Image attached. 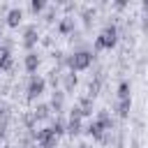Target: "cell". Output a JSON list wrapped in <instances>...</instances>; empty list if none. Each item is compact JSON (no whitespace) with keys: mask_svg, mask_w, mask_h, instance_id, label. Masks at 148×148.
I'll return each mask as SVG.
<instances>
[{"mask_svg":"<svg viewBox=\"0 0 148 148\" xmlns=\"http://www.w3.org/2000/svg\"><path fill=\"white\" fill-rule=\"evenodd\" d=\"M143 12H148V2H143Z\"/></svg>","mask_w":148,"mask_h":148,"instance_id":"19","label":"cell"},{"mask_svg":"<svg viewBox=\"0 0 148 148\" xmlns=\"http://www.w3.org/2000/svg\"><path fill=\"white\" fill-rule=\"evenodd\" d=\"M49 111H51V106H49V104H39V106L32 111V116H35L37 120H44V118H49Z\"/></svg>","mask_w":148,"mask_h":148,"instance_id":"10","label":"cell"},{"mask_svg":"<svg viewBox=\"0 0 148 148\" xmlns=\"http://www.w3.org/2000/svg\"><path fill=\"white\" fill-rule=\"evenodd\" d=\"M58 30H60V32H65V35H67V32H72V30H74V18H62V21H60V25H58Z\"/></svg>","mask_w":148,"mask_h":148,"instance_id":"15","label":"cell"},{"mask_svg":"<svg viewBox=\"0 0 148 148\" xmlns=\"http://www.w3.org/2000/svg\"><path fill=\"white\" fill-rule=\"evenodd\" d=\"M62 104H65V97H62V92H53V97H51V109L60 111V109H62Z\"/></svg>","mask_w":148,"mask_h":148,"instance_id":"12","label":"cell"},{"mask_svg":"<svg viewBox=\"0 0 148 148\" xmlns=\"http://www.w3.org/2000/svg\"><path fill=\"white\" fill-rule=\"evenodd\" d=\"M35 139H37L39 148H56V143H58V136H56V132H53L51 127L37 130V132H35Z\"/></svg>","mask_w":148,"mask_h":148,"instance_id":"3","label":"cell"},{"mask_svg":"<svg viewBox=\"0 0 148 148\" xmlns=\"http://www.w3.org/2000/svg\"><path fill=\"white\" fill-rule=\"evenodd\" d=\"M5 148H14V146H5Z\"/></svg>","mask_w":148,"mask_h":148,"instance_id":"20","label":"cell"},{"mask_svg":"<svg viewBox=\"0 0 148 148\" xmlns=\"http://www.w3.org/2000/svg\"><path fill=\"white\" fill-rule=\"evenodd\" d=\"M0 32H2V25H0Z\"/></svg>","mask_w":148,"mask_h":148,"instance_id":"21","label":"cell"},{"mask_svg":"<svg viewBox=\"0 0 148 148\" xmlns=\"http://www.w3.org/2000/svg\"><path fill=\"white\" fill-rule=\"evenodd\" d=\"M51 130L56 132V136H60L62 132H67V123H65V120H60V118H56V120H53V125H51Z\"/></svg>","mask_w":148,"mask_h":148,"instance_id":"14","label":"cell"},{"mask_svg":"<svg viewBox=\"0 0 148 148\" xmlns=\"http://www.w3.org/2000/svg\"><path fill=\"white\" fill-rule=\"evenodd\" d=\"M2 69H12V53L7 46H0V72Z\"/></svg>","mask_w":148,"mask_h":148,"instance_id":"6","label":"cell"},{"mask_svg":"<svg viewBox=\"0 0 148 148\" xmlns=\"http://www.w3.org/2000/svg\"><path fill=\"white\" fill-rule=\"evenodd\" d=\"M67 132H69V134H79V132H81V120H72V118H69Z\"/></svg>","mask_w":148,"mask_h":148,"instance_id":"17","label":"cell"},{"mask_svg":"<svg viewBox=\"0 0 148 148\" xmlns=\"http://www.w3.org/2000/svg\"><path fill=\"white\" fill-rule=\"evenodd\" d=\"M118 97H120V99H130V83H127V81H120V86H118Z\"/></svg>","mask_w":148,"mask_h":148,"instance_id":"16","label":"cell"},{"mask_svg":"<svg viewBox=\"0 0 148 148\" xmlns=\"http://www.w3.org/2000/svg\"><path fill=\"white\" fill-rule=\"evenodd\" d=\"M92 51H79V53H74L72 58H69V67H72V72H81V69H88L90 67V62H92Z\"/></svg>","mask_w":148,"mask_h":148,"instance_id":"2","label":"cell"},{"mask_svg":"<svg viewBox=\"0 0 148 148\" xmlns=\"http://www.w3.org/2000/svg\"><path fill=\"white\" fill-rule=\"evenodd\" d=\"M23 65H25V69H28V72H35V69L39 67V58H37V53H32V51H30V53L25 56Z\"/></svg>","mask_w":148,"mask_h":148,"instance_id":"8","label":"cell"},{"mask_svg":"<svg viewBox=\"0 0 148 148\" xmlns=\"http://www.w3.org/2000/svg\"><path fill=\"white\" fill-rule=\"evenodd\" d=\"M30 9H32V12H42V9H44V0H32V2H30Z\"/></svg>","mask_w":148,"mask_h":148,"instance_id":"18","label":"cell"},{"mask_svg":"<svg viewBox=\"0 0 148 148\" xmlns=\"http://www.w3.org/2000/svg\"><path fill=\"white\" fill-rule=\"evenodd\" d=\"M79 109L83 111V116L92 113V97H90V95H88V97H83V99H81V104H79Z\"/></svg>","mask_w":148,"mask_h":148,"instance_id":"13","label":"cell"},{"mask_svg":"<svg viewBox=\"0 0 148 148\" xmlns=\"http://www.w3.org/2000/svg\"><path fill=\"white\" fill-rule=\"evenodd\" d=\"M25 39H23V44H25V49H32L35 44H37V28L35 25H28L25 28V35H23Z\"/></svg>","mask_w":148,"mask_h":148,"instance_id":"5","label":"cell"},{"mask_svg":"<svg viewBox=\"0 0 148 148\" xmlns=\"http://www.w3.org/2000/svg\"><path fill=\"white\" fill-rule=\"evenodd\" d=\"M44 88H46V81L39 79V76H32V79H30V86H28V97H30V99L39 97V95L44 92Z\"/></svg>","mask_w":148,"mask_h":148,"instance_id":"4","label":"cell"},{"mask_svg":"<svg viewBox=\"0 0 148 148\" xmlns=\"http://www.w3.org/2000/svg\"><path fill=\"white\" fill-rule=\"evenodd\" d=\"M62 83H65V90L72 92V90L76 88V83H79V81H76V74H74V72H72V74H65V81H62Z\"/></svg>","mask_w":148,"mask_h":148,"instance_id":"11","label":"cell"},{"mask_svg":"<svg viewBox=\"0 0 148 148\" xmlns=\"http://www.w3.org/2000/svg\"><path fill=\"white\" fill-rule=\"evenodd\" d=\"M21 18H23V12H21V9H9V12H7V25L16 28V25L21 23Z\"/></svg>","mask_w":148,"mask_h":148,"instance_id":"7","label":"cell"},{"mask_svg":"<svg viewBox=\"0 0 148 148\" xmlns=\"http://www.w3.org/2000/svg\"><path fill=\"white\" fill-rule=\"evenodd\" d=\"M116 42H118V30H116V25H106V28L99 32V37L95 39V51L113 49V46H116Z\"/></svg>","mask_w":148,"mask_h":148,"instance_id":"1","label":"cell"},{"mask_svg":"<svg viewBox=\"0 0 148 148\" xmlns=\"http://www.w3.org/2000/svg\"><path fill=\"white\" fill-rule=\"evenodd\" d=\"M130 109H132V99H118V116L120 118H127Z\"/></svg>","mask_w":148,"mask_h":148,"instance_id":"9","label":"cell"}]
</instances>
